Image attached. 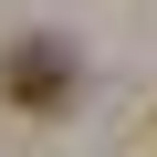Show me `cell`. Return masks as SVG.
<instances>
[{
    "label": "cell",
    "mask_w": 157,
    "mask_h": 157,
    "mask_svg": "<svg viewBox=\"0 0 157 157\" xmlns=\"http://www.w3.org/2000/svg\"><path fill=\"white\" fill-rule=\"evenodd\" d=\"M73 84H84V73H73V52H63V42H11V52H0V94L32 105V115L73 105Z\"/></svg>",
    "instance_id": "1"
}]
</instances>
